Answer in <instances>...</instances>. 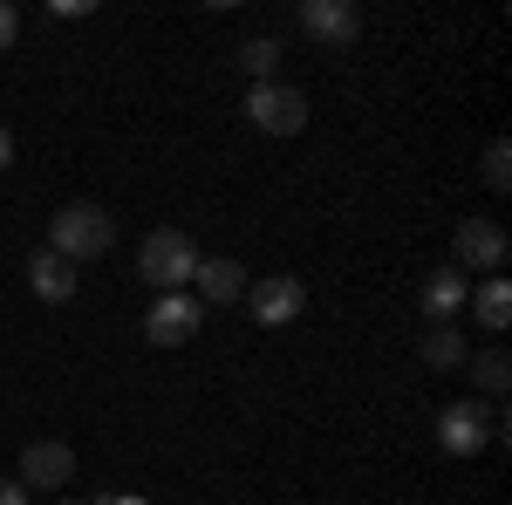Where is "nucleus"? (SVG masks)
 <instances>
[{"mask_svg":"<svg viewBox=\"0 0 512 505\" xmlns=\"http://www.w3.org/2000/svg\"><path fill=\"white\" fill-rule=\"evenodd\" d=\"M103 505H151V499H137V492H123V499H103Z\"/></svg>","mask_w":512,"mask_h":505,"instance_id":"nucleus-21","label":"nucleus"},{"mask_svg":"<svg viewBox=\"0 0 512 505\" xmlns=\"http://www.w3.org/2000/svg\"><path fill=\"white\" fill-rule=\"evenodd\" d=\"M117 246V219L103 212V205H62L55 219H48V253H62V260H96V253H110Z\"/></svg>","mask_w":512,"mask_h":505,"instance_id":"nucleus-1","label":"nucleus"},{"mask_svg":"<svg viewBox=\"0 0 512 505\" xmlns=\"http://www.w3.org/2000/svg\"><path fill=\"white\" fill-rule=\"evenodd\" d=\"M472 314H478V328H492V335H506V328H512V287L499 280V273L472 287Z\"/></svg>","mask_w":512,"mask_h":505,"instance_id":"nucleus-13","label":"nucleus"},{"mask_svg":"<svg viewBox=\"0 0 512 505\" xmlns=\"http://www.w3.org/2000/svg\"><path fill=\"white\" fill-rule=\"evenodd\" d=\"M69 478H76V451H69V444L35 437V444L21 451V485H28V492H62Z\"/></svg>","mask_w":512,"mask_h":505,"instance_id":"nucleus-8","label":"nucleus"},{"mask_svg":"<svg viewBox=\"0 0 512 505\" xmlns=\"http://www.w3.org/2000/svg\"><path fill=\"white\" fill-rule=\"evenodd\" d=\"M192 301L198 308H233L239 294H246V267L239 260H198V273H192Z\"/></svg>","mask_w":512,"mask_h":505,"instance_id":"nucleus-10","label":"nucleus"},{"mask_svg":"<svg viewBox=\"0 0 512 505\" xmlns=\"http://www.w3.org/2000/svg\"><path fill=\"white\" fill-rule=\"evenodd\" d=\"M137 273H144V287H158V294H185L198 273V246L178 226H158V233H144L137 246Z\"/></svg>","mask_w":512,"mask_h":505,"instance_id":"nucleus-2","label":"nucleus"},{"mask_svg":"<svg viewBox=\"0 0 512 505\" xmlns=\"http://www.w3.org/2000/svg\"><path fill=\"white\" fill-rule=\"evenodd\" d=\"M0 505H28V485L21 478H0Z\"/></svg>","mask_w":512,"mask_h":505,"instance_id":"nucleus-19","label":"nucleus"},{"mask_svg":"<svg viewBox=\"0 0 512 505\" xmlns=\"http://www.w3.org/2000/svg\"><path fill=\"white\" fill-rule=\"evenodd\" d=\"M7 164H14V130L0 123V171H7Z\"/></svg>","mask_w":512,"mask_h":505,"instance_id":"nucleus-20","label":"nucleus"},{"mask_svg":"<svg viewBox=\"0 0 512 505\" xmlns=\"http://www.w3.org/2000/svg\"><path fill=\"white\" fill-rule=\"evenodd\" d=\"M246 123L253 130H267V137H301L308 130V96L294 89V82H253L246 89Z\"/></svg>","mask_w":512,"mask_h":505,"instance_id":"nucleus-3","label":"nucleus"},{"mask_svg":"<svg viewBox=\"0 0 512 505\" xmlns=\"http://www.w3.org/2000/svg\"><path fill=\"white\" fill-rule=\"evenodd\" d=\"M485 185H492V192H512V144L506 137L485 144Z\"/></svg>","mask_w":512,"mask_h":505,"instance_id":"nucleus-17","label":"nucleus"},{"mask_svg":"<svg viewBox=\"0 0 512 505\" xmlns=\"http://www.w3.org/2000/svg\"><path fill=\"white\" fill-rule=\"evenodd\" d=\"M14 41H21V7H7V0H0V55H7Z\"/></svg>","mask_w":512,"mask_h":505,"instance_id":"nucleus-18","label":"nucleus"},{"mask_svg":"<svg viewBox=\"0 0 512 505\" xmlns=\"http://www.w3.org/2000/svg\"><path fill=\"white\" fill-rule=\"evenodd\" d=\"M465 335H458V328H451V321H437V328H424V362H431V369H458V362H465Z\"/></svg>","mask_w":512,"mask_h":505,"instance_id":"nucleus-14","label":"nucleus"},{"mask_svg":"<svg viewBox=\"0 0 512 505\" xmlns=\"http://www.w3.org/2000/svg\"><path fill=\"white\" fill-rule=\"evenodd\" d=\"M198 328H205V308L192 294H158V308L144 314V342L151 349H185Z\"/></svg>","mask_w":512,"mask_h":505,"instance_id":"nucleus-7","label":"nucleus"},{"mask_svg":"<svg viewBox=\"0 0 512 505\" xmlns=\"http://www.w3.org/2000/svg\"><path fill=\"white\" fill-rule=\"evenodd\" d=\"M239 69H246V82H274V69H280V41H246L239 48Z\"/></svg>","mask_w":512,"mask_h":505,"instance_id":"nucleus-16","label":"nucleus"},{"mask_svg":"<svg viewBox=\"0 0 512 505\" xmlns=\"http://www.w3.org/2000/svg\"><path fill=\"white\" fill-rule=\"evenodd\" d=\"M492 437H506V417H485L472 396H465V403H451V410L437 417V444H444L451 458H478Z\"/></svg>","mask_w":512,"mask_h":505,"instance_id":"nucleus-5","label":"nucleus"},{"mask_svg":"<svg viewBox=\"0 0 512 505\" xmlns=\"http://www.w3.org/2000/svg\"><path fill=\"white\" fill-rule=\"evenodd\" d=\"M451 253H458V260H451L458 273H499L506 253H512V239H506V226H492V219H458Z\"/></svg>","mask_w":512,"mask_h":505,"instance_id":"nucleus-6","label":"nucleus"},{"mask_svg":"<svg viewBox=\"0 0 512 505\" xmlns=\"http://www.w3.org/2000/svg\"><path fill=\"white\" fill-rule=\"evenodd\" d=\"M472 362V383H478V396H506V376H512V362H506V349H485V355H465Z\"/></svg>","mask_w":512,"mask_h":505,"instance_id":"nucleus-15","label":"nucleus"},{"mask_svg":"<svg viewBox=\"0 0 512 505\" xmlns=\"http://www.w3.org/2000/svg\"><path fill=\"white\" fill-rule=\"evenodd\" d=\"M417 301H424V314H431V328H437V321H451V314H458L465 301H472V273L437 267L431 280H424V294H417Z\"/></svg>","mask_w":512,"mask_h":505,"instance_id":"nucleus-11","label":"nucleus"},{"mask_svg":"<svg viewBox=\"0 0 512 505\" xmlns=\"http://www.w3.org/2000/svg\"><path fill=\"white\" fill-rule=\"evenodd\" d=\"M28 287H35V301H55V308H62V301L76 294V260H62V253L41 246L35 260H28Z\"/></svg>","mask_w":512,"mask_h":505,"instance_id":"nucleus-12","label":"nucleus"},{"mask_svg":"<svg viewBox=\"0 0 512 505\" xmlns=\"http://www.w3.org/2000/svg\"><path fill=\"white\" fill-rule=\"evenodd\" d=\"M301 28L315 41H328V48H349V41H362V14H355L349 0H308L301 7Z\"/></svg>","mask_w":512,"mask_h":505,"instance_id":"nucleus-9","label":"nucleus"},{"mask_svg":"<svg viewBox=\"0 0 512 505\" xmlns=\"http://www.w3.org/2000/svg\"><path fill=\"white\" fill-rule=\"evenodd\" d=\"M55 505H96V499H55Z\"/></svg>","mask_w":512,"mask_h":505,"instance_id":"nucleus-22","label":"nucleus"},{"mask_svg":"<svg viewBox=\"0 0 512 505\" xmlns=\"http://www.w3.org/2000/svg\"><path fill=\"white\" fill-rule=\"evenodd\" d=\"M260 328H294L301 314H308V287L294 280V273H267V280H253L246 294H239Z\"/></svg>","mask_w":512,"mask_h":505,"instance_id":"nucleus-4","label":"nucleus"}]
</instances>
